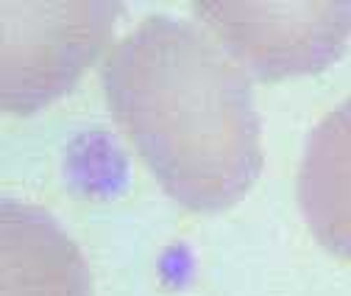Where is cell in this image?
Here are the masks:
<instances>
[{"mask_svg":"<svg viewBox=\"0 0 351 296\" xmlns=\"http://www.w3.org/2000/svg\"><path fill=\"white\" fill-rule=\"evenodd\" d=\"M6 296H90L86 266L64 235L53 227L42 232V246H25L6 232Z\"/></svg>","mask_w":351,"mask_h":296,"instance_id":"1","label":"cell"}]
</instances>
